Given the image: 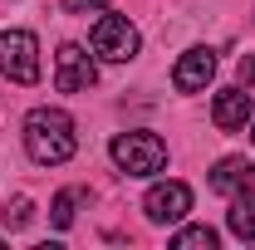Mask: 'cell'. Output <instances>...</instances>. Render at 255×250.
I'll list each match as a JSON object with an SVG mask.
<instances>
[{"mask_svg": "<svg viewBox=\"0 0 255 250\" xmlns=\"http://www.w3.org/2000/svg\"><path fill=\"white\" fill-rule=\"evenodd\" d=\"M25 152L39 167H59L79 152V137H74V118L59 108H34L25 118Z\"/></svg>", "mask_w": 255, "mask_h": 250, "instance_id": "1", "label": "cell"}, {"mask_svg": "<svg viewBox=\"0 0 255 250\" xmlns=\"http://www.w3.org/2000/svg\"><path fill=\"white\" fill-rule=\"evenodd\" d=\"M108 152L118 162V172H128V177H152L167 167V142L157 132H118Z\"/></svg>", "mask_w": 255, "mask_h": 250, "instance_id": "2", "label": "cell"}, {"mask_svg": "<svg viewBox=\"0 0 255 250\" xmlns=\"http://www.w3.org/2000/svg\"><path fill=\"white\" fill-rule=\"evenodd\" d=\"M89 44H94V54L98 59H108V64H128L132 54H137V25L128 20V15H103L94 30H89Z\"/></svg>", "mask_w": 255, "mask_h": 250, "instance_id": "3", "label": "cell"}, {"mask_svg": "<svg viewBox=\"0 0 255 250\" xmlns=\"http://www.w3.org/2000/svg\"><path fill=\"white\" fill-rule=\"evenodd\" d=\"M0 74L10 84H34L39 79V39L30 30H5L0 34Z\"/></svg>", "mask_w": 255, "mask_h": 250, "instance_id": "4", "label": "cell"}, {"mask_svg": "<svg viewBox=\"0 0 255 250\" xmlns=\"http://www.w3.org/2000/svg\"><path fill=\"white\" fill-rule=\"evenodd\" d=\"M142 211H147V221H157V226H172V221H182L191 211V187L187 182H157V187L147 191Z\"/></svg>", "mask_w": 255, "mask_h": 250, "instance_id": "5", "label": "cell"}, {"mask_svg": "<svg viewBox=\"0 0 255 250\" xmlns=\"http://www.w3.org/2000/svg\"><path fill=\"white\" fill-rule=\"evenodd\" d=\"M94 79H98L94 59H89L79 44H64L59 49V69H54V89H59V94H84V89H94Z\"/></svg>", "mask_w": 255, "mask_h": 250, "instance_id": "6", "label": "cell"}, {"mask_svg": "<svg viewBox=\"0 0 255 250\" xmlns=\"http://www.w3.org/2000/svg\"><path fill=\"white\" fill-rule=\"evenodd\" d=\"M211 74H216V54L211 49H187L177 69H172V84L182 89V94H196V89H206L211 84Z\"/></svg>", "mask_w": 255, "mask_h": 250, "instance_id": "7", "label": "cell"}, {"mask_svg": "<svg viewBox=\"0 0 255 250\" xmlns=\"http://www.w3.org/2000/svg\"><path fill=\"white\" fill-rule=\"evenodd\" d=\"M211 123L221 127V132H241V127L251 123V94H246V84L216 94V103H211Z\"/></svg>", "mask_w": 255, "mask_h": 250, "instance_id": "8", "label": "cell"}, {"mask_svg": "<svg viewBox=\"0 0 255 250\" xmlns=\"http://www.w3.org/2000/svg\"><path fill=\"white\" fill-rule=\"evenodd\" d=\"M251 182H255L251 157H226V162H216V172H211V191H221V196H236V191H246Z\"/></svg>", "mask_w": 255, "mask_h": 250, "instance_id": "9", "label": "cell"}, {"mask_svg": "<svg viewBox=\"0 0 255 250\" xmlns=\"http://www.w3.org/2000/svg\"><path fill=\"white\" fill-rule=\"evenodd\" d=\"M226 226H231V236H236V241H255V191H251V187L231 196Z\"/></svg>", "mask_w": 255, "mask_h": 250, "instance_id": "10", "label": "cell"}, {"mask_svg": "<svg viewBox=\"0 0 255 250\" xmlns=\"http://www.w3.org/2000/svg\"><path fill=\"white\" fill-rule=\"evenodd\" d=\"M216 246H221V236L211 226H187L172 236V250H216Z\"/></svg>", "mask_w": 255, "mask_h": 250, "instance_id": "11", "label": "cell"}, {"mask_svg": "<svg viewBox=\"0 0 255 250\" xmlns=\"http://www.w3.org/2000/svg\"><path fill=\"white\" fill-rule=\"evenodd\" d=\"M0 216H5V226H10V231L30 226V221H34V206H30V196H15V201H10V206H5Z\"/></svg>", "mask_w": 255, "mask_h": 250, "instance_id": "12", "label": "cell"}, {"mask_svg": "<svg viewBox=\"0 0 255 250\" xmlns=\"http://www.w3.org/2000/svg\"><path fill=\"white\" fill-rule=\"evenodd\" d=\"M74 206H79V191H59V196H54V226H59V231L74 226Z\"/></svg>", "mask_w": 255, "mask_h": 250, "instance_id": "13", "label": "cell"}, {"mask_svg": "<svg viewBox=\"0 0 255 250\" xmlns=\"http://www.w3.org/2000/svg\"><path fill=\"white\" fill-rule=\"evenodd\" d=\"M69 15H94V10H108V0H59Z\"/></svg>", "mask_w": 255, "mask_h": 250, "instance_id": "14", "label": "cell"}, {"mask_svg": "<svg viewBox=\"0 0 255 250\" xmlns=\"http://www.w3.org/2000/svg\"><path fill=\"white\" fill-rule=\"evenodd\" d=\"M236 74H241V84H246V89H255V54H241Z\"/></svg>", "mask_w": 255, "mask_h": 250, "instance_id": "15", "label": "cell"}, {"mask_svg": "<svg viewBox=\"0 0 255 250\" xmlns=\"http://www.w3.org/2000/svg\"><path fill=\"white\" fill-rule=\"evenodd\" d=\"M251 137H255V127H251Z\"/></svg>", "mask_w": 255, "mask_h": 250, "instance_id": "16", "label": "cell"}]
</instances>
